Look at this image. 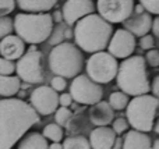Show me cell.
Here are the masks:
<instances>
[{"mask_svg":"<svg viewBox=\"0 0 159 149\" xmlns=\"http://www.w3.org/2000/svg\"><path fill=\"white\" fill-rule=\"evenodd\" d=\"M41 116L22 99H0V149H11L20 142Z\"/></svg>","mask_w":159,"mask_h":149,"instance_id":"cell-1","label":"cell"},{"mask_svg":"<svg viewBox=\"0 0 159 149\" xmlns=\"http://www.w3.org/2000/svg\"><path fill=\"white\" fill-rule=\"evenodd\" d=\"M113 27L105 21L99 14H89L81 18L74 25V41L75 46L81 52L98 53L107 49L110 39L113 35Z\"/></svg>","mask_w":159,"mask_h":149,"instance_id":"cell-2","label":"cell"},{"mask_svg":"<svg viewBox=\"0 0 159 149\" xmlns=\"http://www.w3.org/2000/svg\"><path fill=\"white\" fill-rule=\"evenodd\" d=\"M117 86L129 96H141L151 91L147 72V61L143 56H131L119 64L116 75Z\"/></svg>","mask_w":159,"mask_h":149,"instance_id":"cell-3","label":"cell"},{"mask_svg":"<svg viewBox=\"0 0 159 149\" xmlns=\"http://www.w3.org/2000/svg\"><path fill=\"white\" fill-rule=\"evenodd\" d=\"M13 21L17 36L25 43H42L53 31V18L49 13H18Z\"/></svg>","mask_w":159,"mask_h":149,"instance_id":"cell-4","label":"cell"},{"mask_svg":"<svg viewBox=\"0 0 159 149\" xmlns=\"http://www.w3.org/2000/svg\"><path fill=\"white\" fill-rule=\"evenodd\" d=\"M49 68L57 77L75 78L84 67L82 52L70 42H60L49 53Z\"/></svg>","mask_w":159,"mask_h":149,"instance_id":"cell-5","label":"cell"},{"mask_svg":"<svg viewBox=\"0 0 159 149\" xmlns=\"http://www.w3.org/2000/svg\"><path fill=\"white\" fill-rule=\"evenodd\" d=\"M159 109V100L154 95H141L133 98L126 107V116L133 130L149 133L154 130L155 116Z\"/></svg>","mask_w":159,"mask_h":149,"instance_id":"cell-6","label":"cell"},{"mask_svg":"<svg viewBox=\"0 0 159 149\" xmlns=\"http://www.w3.org/2000/svg\"><path fill=\"white\" fill-rule=\"evenodd\" d=\"M87 75L93 81L99 84H109L117 75L119 63L117 59H115L109 52H98L91 55V57L85 63Z\"/></svg>","mask_w":159,"mask_h":149,"instance_id":"cell-7","label":"cell"},{"mask_svg":"<svg viewBox=\"0 0 159 149\" xmlns=\"http://www.w3.org/2000/svg\"><path fill=\"white\" fill-rule=\"evenodd\" d=\"M17 77L27 84H39L43 81V55L39 50L25 52L16 64Z\"/></svg>","mask_w":159,"mask_h":149,"instance_id":"cell-8","label":"cell"},{"mask_svg":"<svg viewBox=\"0 0 159 149\" xmlns=\"http://www.w3.org/2000/svg\"><path fill=\"white\" fill-rule=\"evenodd\" d=\"M70 95L73 100L81 105H96L102 100L103 89L102 85L93 82L88 75L80 74L73 80L70 85Z\"/></svg>","mask_w":159,"mask_h":149,"instance_id":"cell-9","label":"cell"},{"mask_svg":"<svg viewBox=\"0 0 159 149\" xmlns=\"http://www.w3.org/2000/svg\"><path fill=\"white\" fill-rule=\"evenodd\" d=\"M98 14L109 24L124 22L134 11V0H98Z\"/></svg>","mask_w":159,"mask_h":149,"instance_id":"cell-10","label":"cell"},{"mask_svg":"<svg viewBox=\"0 0 159 149\" xmlns=\"http://www.w3.org/2000/svg\"><path fill=\"white\" fill-rule=\"evenodd\" d=\"M30 105L39 116H49L57 110L59 95L52 86L41 85L31 92Z\"/></svg>","mask_w":159,"mask_h":149,"instance_id":"cell-11","label":"cell"},{"mask_svg":"<svg viewBox=\"0 0 159 149\" xmlns=\"http://www.w3.org/2000/svg\"><path fill=\"white\" fill-rule=\"evenodd\" d=\"M135 50V36L124 28H119L113 32L107 45V52L115 59H129Z\"/></svg>","mask_w":159,"mask_h":149,"instance_id":"cell-12","label":"cell"},{"mask_svg":"<svg viewBox=\"0 0 159 149\" xmlns=\"http://www.w3.org/2000/svg\"><path fill=\"white\" fill-rule=\"evenodd\" d=\"M93 11H95V4L92 0H67L61 8L63 20L69 27L75 25L77 21L84 17L93 14Z\"/></svg>","mask_w":159,"mask_h":149,"instance_id":"cell-13","label":"cell"},{"mask_svg":"<svg viewBox=\"0 0 159 149\" xmlns=\"http://www.w3.org/2000/svg\"><path fill=\"white\" fill-rule=\"evenodd\" d=\"M152 15L148 11H144L143 14H135L133 13L126 21L123 22L124 29H127L130 33H133L137 38H143V36L148 35L152 29Z\"/></svg>","mask_w":159,"mask_h":149,"instance_id":"cell-14","label":"cell"},{"mask_svg":"<svg viewBox=\"0 0 159 149\" xmlns=\"http://www.w3.org/2000/svg\"><path fill=\"white\" fill-rule=\"evenodd\" d=\"M0 55L7 60H20L25 55V42L17 35H8L0 41Z\"/></svg>","mask_w":159,"mask_h":149,"instance_id":"cell-15","label":"cell"},{"mask_svg":"<svg viewBox=\"0 0 159 149\" xmlns=\"http://www.w3.org/2000/svg\"><path fill=\"white\" fill-rule=\"evenodd\" d=\"M91 149H113L116 144V133L110 127H96L89 135Z\"/></svg>","mask_w":159,"mask_h":149,"instance_id":"cell-16","label":"cell"},{"mask_svg":"<svg viewBox=\"0 0 159 149\" xmlns=\"http://www.w3.org/2000/svg\"><path fill=\"white\" fill-rule=\"evenodd\" d=\"M113 117H115V110L105 100L93 105L89 110V120L96 127H107L110 123H113Z\"/></svg>","mask_w":159,"mask_h":149,"instance_id":"cell-17","label":"cell"},{"mask_svg":"<svg viewBox=\"0 0 159 149\" xmlns=\"http://www.w3.org/2000/svg\"><path fill=\"white\" fill-rule=\"evenodd\" d=\"M152 141L147 133L130 130L126 133L121 149H151Z\"/></svg>","mask_w":159,"mask_h":149,"instance_id":"cell-18","label":"cell"},{"mask_svg":"<svg viewBox=\"0 0 159 149\" xmlns=\"http://www.w3.org/2000/svg\"><path fill=\"white\" fill-rule=\"evenodd\" d=\"M57 0H16V4L24 13H48L56 6Z\"/></svg>","mask_w":159,"mask_h":149,"instance_id":"cell-19","label":"cell"},{"mask_svg":"<svg viewBox=\"0 0 159 149\" xmlns=\"http://www.w3.org/2000/svg\"><path fill=\"white\" fill-rule=\"evenodd\" d=\"M21 89V80L17 75H0V96L13 98Z\"/></svg>","mask_w":159,"mask_h":149,"instance_id":"cell-20","label":"cell"},{"mask_svg":"<svg viewBox=\"0 0 159 149\" xmlns=\"http://www.w3.org/2000/svg\"><path fill=\"white\" fill-rule=\"evenodd\" d=\"M18 149H49V144L41 133H30L20 141Z\"/></svg>","mask_w":159,"mask_h":149,"instance_id":"cell-21","label":"cell"},{"mask_svg":"<svg viewBox=\"0 0 159 149\" xmlns=\"http://www.w3.org/2000/svg\"><path fill=\"white\" fill-rule=\"evenodd\" d=\"M42 135L45 137L46 139L52 142H60L63 139V135H64V131H63V127H60L59 124L56 123H50V124H46L42 130Z\"/></svg>","mask_w":159,"mask_h":149,"instance_id":"cell-22","label":"cell"},{"mask_svg":"<svg viewBox=\"0 0 159 149\" xmlns=\"http://www.w3.org/2000/svg\"><path fill=\"white\" fill-rule=\"evenodd\" d=\"M129 102H130L129 95H126L121 91L112 92V94L109 95V100H107V103L110 105V107H112L113 110H123V109L127 107Z\"/></svg>","mask_w":159,"mask_h":149,"instance_id":"cell-23","label":"cell"},{"mask_svg":"<svg viewBox=\"0 0 159 149\" xmlns=\"http://www.w3.org/2000/svg\"><path fill=\"white\" fill-rule=\"evenodd\" d=\"M63 149H91V144L85 137L75 135L64 139Z\"/></svg>","mask_w":159,"mask_h":149,"instance_id":"cell-24","label":"cell"},{"mask_svg":"<svg viewBox=\"0 0 159 149\" xmlns=\"http://www.w3.org/2000/svg\"><path fill=\"white\" fill-rule=\"evenodd\" d=\"M73 117V113L69 107H59L57 110L55 112V121L56 124H59L60 127H67Z\"/></svg>","mask_w":159,"mask_h":149,"instance_id":"cell-25","label":"cell"},{"mask_svg":"<svg viewBox=\"0 0 159 149\" xmlns=\"http://www.w3.org/2000/svg\"><path fill=\"white\" fill-rule=\"evenodd\" d=\"M13 31H14L13 18H10L8 15L0 17V41L8 35H13Z\"/></svg>","mask_w":159,"mask_h":149,"instance_id":"cell-26","label":"cell"},{"mask_svg":"<svg viewBox=\"0 0 159 149\" xmlns=\"http://www.w3.org/2000/svg\"><path fill=\"white\" fill-rule=\"evenodd\" d=\"M16 71V64L14 61L0 56V75H13Z\"/></svg>","mask_w":159,"mask_h":149,"instance_id":"cell-27","label":"cell"},{"mask_svg":"<svg viewBox=\"0 0 159 149\" xmlns=\"http://www.w3.org/2000/svg\"><path fill=\"white\" fill-rule=\"evenodd\" d=\"M140 4L148 11L149 14L159 15V0H140Z\"/></svg>","mask_w":159,"mask_h":149,"instance_id":"cell-28","label":"cell"},{"mask_svg":"<svg viewBox=\"0 0 159 149\" xmlns=\"http://www.w3.org/2000/svg\"><path fill=\"white\" fill-rule=\"evenodd\" d=\"M16 0H0V17H6L16 8Z\"/></svg>","mask_w":159,"mask_h":149,"instance_id":"cell-29","label":"cell"},{"mask_svg":"<svg viewBox=\"0 0 159 149\" xmlns=\"http://www.w3.org/2000/svg\"><path fill=\"white\" fill-rule=\"evenodd\" d=\"M130 127L129 121H127V119H123V117H120V119H116L113 120V131H115L116 134H123L124 131H127Z\"/></svg>","mask_w":159,"mask_h":149,"instance_id":"cell-30","label":"cell"},{"mask_svg":"<svg viewBox=\"0 0 159 149\" xmlns=\"http://www.w3.org/2000/svg\"><path fill=\"white\" fill-rule=\"evenodd\" d=\"M145 61L148 66L151 67H158L159 66V50L158 49H151L147 52L145 55Z\"/></svg>","mask_w":159,"mask_h":149,"instance_id":"cell-31","label":"cell"},{"mask_svg":"<svg viewBox=\"0 0 159 149\" xmlns=\"http://www.w3.org/2000/svg\"><path fill=\"white\" fill-rule=\"evenodd\" d=\"M140 47L143 50H151V49H154V46H155V38H154V35H151V33H148V35H145V36H143V38H140Z\"/></svg>","mask_w":159,"mask_h":149,"instance_id":"cell-32","label":"cell"},{"mask_svg":"<svg viewBox=\"0 0 159 149\" xmlns=\"http://www.w3.org/2000/svg\"><path fill=\"white\" fill-rule=\"evenodd\" d=\"M50 86H52L56 92H61V91H64V89H66L67 81H66V78L57 77V75H56V77L52 80V82H50Z\"/></svg>","mask_w":159,"mask_h":149,"instance_id":"cell-33","label":"cell"},{"mask_svg":"<svg viewBox=\"0 0 159 149\" xmlns=\"http://www.w3.org/2000/svg\"><path fill=\"white\" fill-rule=\"evenodd\" d=\"M71 103H73V98H71V95H70V92L69 94L63 92L61 95H59V105H60L61 107H70Z\"/></svg>","mask_w":159,"mask_h":149,"instance_id":"cell-34","label":"cell"},{"mask_svg":"<svg viewBox=\"0 0 159 149\" xmlns=\"http://www.w3.org/2000/svg\"><path fill=\"white\" fill-rule=\"evenodd\" d=\"M151 91H152V95L159 100V75H157V77L154 78V81H152Z\"/></svg>","mask_w":159,"mask_h":149,"instance_id":"cell-35","label":"cell"},{"mask_svg":"<svg viewBox=\"0 0 159 149\" xmlns=\"http://www.w3.org/2000/svg\"><path fill=\"white\" fill-rule=\"evenodd\" d=\"M152 32H154V36L159 39V15H157L154 20H152Z\"/></svg>","mask_w":159,"mask_h":149,"instance_id":"cell-36","label":"cell"},{"mask_svg":"<svg viewBox=\"0 0 159 149\" xmlns=\"http://www.w3.org/2000/svg\"><path fill=\"white\" fill-rule=\"evenodd\" d=\"M52 18H53V22H63L64 21V20H63V13H61L60 10L53 11Z\"/></svg>","mask_w":159,"mask_h":149,"instance_id":"cell-37","label":"cell"},{"mask_svg":"<svg viewBox=\"0 0 159 149\" xmlns=\"http://www.w3.org/2000/svg\"><path fill=\"white\" fill-rule=\"evenodd\" d=\"M144 11H145V8H144L143 6H141L140 3H138V4L134 7V11H133V13H135V14H143Z\"/></svg>","mask_w":159,"mask_h":149,"instance_id":"cell-38","label":"cell"},{"mask_svg":"<svg viewBox=\"0 0 159 149\" xmlns=\"http://www.w3.org/2000/svg\"><path fill=\"white\" fill-rule=\"evenodd\" d=\"M49 149H63V144H60V142H53V144L49 145Z\"/></svg>","mask_w":159,"mask_h":149,"instance_id":"cell-39","label":"cell"},{"mask_svg":"<svg viewBox=\"0 0 159 149\" xmlns=\"http://www.w3.org/2000/svg\"><path fill=\"white\" fill-rule=\"evenodd\" d=\"M64 36H66V38H71V36H74V33H73V31H70L69 28H67L66 31H64Z\"/></svg>","mask_w":159,"mask_h":149,"instance_id":"cell-40","label":"cell"},{"mask_svg":"<svg viewBox=\"0 0 159 149\" xmlns=\"http://www.w3.org/2000/svg\"><path fill=\"white\" fill-rule=\"evenodd\" d=\"M151 149H159V139H157V141L152 142V148Z\"/></svg>","mask_w":159,"mask_h":149,"instance_id":"cell-41","label":"cell"},{"mask_svg":"<svg viewBox=\"0 0 159 149\" xmlns=\"http://www.w3.org/2000/svg\"><path fill=\"white\" fill-rule=\"evenodd\" d=\"M154 131H155V133H157V134H158V135H159V119H158L157 124H155V125H154Z\"/></svg>","mask_w":159,"mask_h":149,"instance_id":"cell-42","label":"cell"}]
</instances>
